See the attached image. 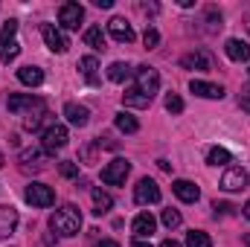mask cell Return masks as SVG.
I'll return each instance as SVG.
<instances>
[{"instance_id":"ab89813d","label":"cell","mask_w":250,"mask_h":247,"mask_svg":"<svg viewBox=\"0 0 250 247\" xmlns=\"http://www.w3.org/2000/svg\"><path fill=\"white\" fill-rule=\"evenodd\" d=\"M242 212H245V218H250V201L245 204V209H242Z\"/></svg>"},{"instance_id":"f1b7e54d","label":"cell","mask_w":250,"mask_h":247,"mask_svg":"<svg viewBox=\"0 0 250 247\" xmlns=\"http://www.w3.org/2000/svg\"><path fill=\"white\" fill-rule=\"evenodd\" d=\"M166 111H169V114H181V111H184V99H181L178 93H169V96H166Z\"/></svg>"},{"instance_id":"b9f144b4","label":"cell","mask_w":250,"mask_h":247,"mask_svg":"<svg viewBox=\"0 0 250 247\" xmlns=\"http://www.w3.org/2000/svg\"><path fill=\"white\" fill-rule=\"evenodd\" d=\"M245 242H248V245H250V236H245Z\"/></svg>"},{"instance_id":"d590c367","label":"cell","mask_w":250,"mask_h":247,"mask_svg":"<svg viewBox=\"0 0 250 247\" xmlns=\"http://www.w3.org/2000/svg\"><path fill=\"white\" fill-rule=\"evenodd\" d=\"M242 111H248L250 114V96H242Z\"/></svg>"},{"instance_id":"277c9868","label":"cell","mask_w":250,"mask_h":247,"mask_svg":"<svg viewBox=\"0 0 250 247\" xmlns=\"http://www.w3.org/2000/svg\"><path fill=\"white\" fill-rule=\"evenodd\" d=\"M18 21H6L3 23V29H0V62L9 64L18 59V53H21V44H18Z\"/></svg>"},{"instance_id":"e0dca14e","label":"cell","mask_w":250,"mask_h":247,"mask_svg":"<svg viewBox=\"0 0 250 247\" xmlns=\"http://www.w3.org/2000/svg\"><path fill=\"white\" fill-rule=\"evenodd\" d=\"M15 227H18V209L9 206V204H3L0 206V239L3 236H12Z\"/></svg>"},{"instance_id":"60d3db41","label":"cell","mask_w":250,"mask_h":247,"mask_svg":"<svg viewBox=\"0 0 250 247\" xmlns=\"http://www.w3.org/2000/svg\"><path fill=\"white\" fill-rule=\"evenodd\" d=\"M3 163H6V160H3V154H0V166H3Z\"/></svg>"},{"instance_id":"83f0119b","label":"cell","mask_w":250,"mask_h":247,"mask_svg":"<svg viewBox=\"0 0 250 247\" xmlns=\"http://www.w3.org/2000/svg\"><path fill=\"white\" fill-rule=\"evenodd\" d=\"M187 247H212V239L204 230H192L187 236Z\"/></svg>"},{"instance_id":"1f68e13d","label":"cell","mask_w":250,"mask_h":247,"mask_svg":"<svg viewBox=\"0 0 250 247\" xmlns=\"http://www.w3.org/2000/svg\"><path fill=\"white\" fill-rule=\"evenodd\" d=\"M59 172H62L64 178H79V166H76V163H70V160H64L62 166H59Z\"/></svg>"},{"instance_id":"d4e9b609","label":"cell","mask_w":250,"mask_h":247,"mask_svg":"<svg viewBox=\"0 0 250 247\" xmlns=\"http://www.w3.org/2000/svg\"><path fill=\"white\" fill-rule=\"evenodd\" d=\"M114 123H117V128L125 131V134H137V131H140V123H137L131 114H125V111H120V114L114 117Z\"/></svg>"},{"instance_id":"e575fe53","label":"cell","mask_w":250,"mask_h":247,"mask_svg":"<svg viewBox=\"0 0 250 247\" xmlns=\"http://www.w3.org/2000/svg\"><path fill=\"white\" fill-rule=\"evenodd\" d=\"M93 6H99V9H111L114 0H93Z\"/></svg>"},{"instance_id":"7a4b0ae2","label":"cell","mask_w":250,"mask_h":247,"mask_svg":"<svg viewBox=\"0 0 250 247\" xmlns=\"http://www.w3.org/2000/svg\"><path fill=\"white\" fill-rule=\"evenodd\" d=\"M6 105H9V111L12 114H23L26 120H23V128L26 131H35L41 120H44V99H38V96H21V93H12L9 99H6Z\"/></svg>"},{"instance_id":"5bb4252c","label":"cell","mask_w":250,"mask_h":247,"mask_svg":"<svg viewBox=\"0 0 250 247\" xmlns=\"http://www.w3.org/2000/svg\"><path fill=\"white\" fill-rule=\"evenodd\" d=\"M224 53L230 62H250V44H245L242 38H227Z\"/></svg>"},{"instance_id":"d6986e66","label":"cell","mask_w":250,"mask_h":247,"mask_svg":"<svg viewBox=\"0 0 250 247\" xmlns=\"http://www.w3.org/2000/svg\"><path fill=\"white\" fill-rule=\"evenodd\" d=\"M154 227H157V221H154L148 212H140V215L134 218V236H137V239H148V236L154 233Z\"/></svg>"},{"instance_id":"ac0fdd59","label":"cell","mask_w":250,"mask_h":247,"mask_svg":"<svg viewBox=\"0 0 250 247\" xmlns=\"http://www.w3.org/2000/svg\"><path fill=\"white\" fill-rule=\"evenodd\" d=\"M172 189H175V195H178L184 204H195V201L201 198V189L192 184V181H175V184H172Z\"/></svg>"},{"instance_id":"f35d334b","label":"cell","mask_w":250,"mask_h":247,"mask_svg":"<svg viewBox=\"0 0 250 247\" xmlns=\"http://www.w3.org/2000/svg\"><path fill=\"white\" fill-rule=\"evenodd\" d=\"M96 247H120V245H117V242H99Z\"/></svg>"},{"instance_id":"74e56055","label":"cell","mask_w":250,"mask_h":247,"mask_svg":"<svg viewBox=\"0 0 250 247\" xmlns=\"http://www.w3.org/2000/svg\"><path fill=\"white\" fill-rule=\"evenodd\" d=\"M131 247H151V245H148V242H143V239H137V242H134Z\"/></svg>"},{"instance_id":"ffe728a7","label":"cell","mask_w":250,"mask_h":247,"mask_svg":"<svg viewBox=\"0 0 250 247\" xmlns=\"http://www.w3.org/2000/svg\"><path fill=\"white\" fill-rule=\"evenodd\" d=\"M21 169H44V151L38 148L21 151Z\"/></svg>"},{"instance_id":"4316f807","label":"cell","mask_w":250,"mask_h":247,"mask_svg":"<svg viewBox=\"0 0 250 247\" xmlns=\"http://www.w3.org/2000/svg\"><path fill=\"white\" fill-rule=\"evenodd\" d=\"M207 163L209 166H224V163H230V151L227 148H209V154H207Z\"/></svg>"},{"instance_id":"9c48e42d","label":"cell","mask_w":250,"mask_h":247,"mask_svg":"<svg viewBox=\"0 0 250 247\" xmlns=\"http://www.w3.org/2000/svg\"><path fill=\"white\" fill-rule=\"evenodd\" d=\"M134 201L137 204H157L160 201V186L148 178H143L140 184L134 186Z\"/></svg>"},{"instance_id":"8992f818","label":"cell","mask_w":250,"mask_h":247,"mask_svg":"<svg viewBox=\"0 0 250 247\" xmlns=\"http://www.w3.org/2000/svg\"><path fill=\"white\" fill-rule=\"evenodd\" d=\"M128 172H131V163L123 160V157H117V160H111V163L102 169V181L108 186H120V184H125Z\"/></svg>"},{"instance_id":"4fadbf2b","label":"cell","mask_w":250,"mask_h":247,"mask_svg":"<svg viewBox=\"0 0 250 247\" xmlns=\"http://www.w3.org/2000/svg\"><path fill=\"white\" fill-rule=\"evenodd\" d=\"M181 64H184V67H189V70H212V67H215L212 56H209L207 50H195V53L184 56V59H181Z\"/></svg>"},{"instance_id":"5b68a950","label":"cell","mask_w":250,"mask_h":247,"mask_svg":"<svg viewBox=\"0 0 250 247\" xmlns=\"http://www.w3.org/2000/svg\"><path fill=\"white\" fill-rule=\"evenodd\" d=\"M23 198H26V204H32V206H53V204H56V192L47 184H29Z\"/></svg>"},{"instance_id":"7c38bea8","label":"cell","mask_w":250,"mask_h":247,"mask_svg":"<svg viewBox=\"0 0 250 247\" xmlns=\"http://www.w3.org/2000/svg\"><path fill=\"white\" fill-rule=\"evenodd\" d=\"M41 35H44V41H47V47L53 50V53H67V41H64V35L53 26V23H41Z\"/></svg>"},{"instance_id":"ba28073f","label":"cell","mask_w":250,"mask_h":247,"mask_svg":"<svg viewBox=\"0 0 250 247\" xmlns=\"http://www.w3.org/2000/svg\"><path fill=\"white\" fill-rule=\"evenodd\" d=\"M84 21V9L79 3H64L59 9V23L64 29H79V23Z\"/></svg>"},{"instance_id":"6da1fadb","label":"cell","mask_w":250,"mask_h":247,"mask_svg":"<svg viewBox=\"0 0 250 247\" xmlns=\"http://www.w3.org/2000/svg\"><path fill=\"white\" fill-rule=\"evenodd\" d=\"M157 87H160V73L154 67H137L134 70V87L128 93H123V102L131 108H148Z\"/></svg>"},{"instance_id":"9a60e30c","label":"cell","mask_w":250,"mask_h":247,"mask_svg":"<svg viewBox=\"0 0 250 247\" xmlns=\"http://www.w3.org/2000/svg\"><path fill=\"white\" fill-rule=\"evenodd\" d=\"M189 90L204 96V99H221L224 96V87L221 84H209V82H201V79H192L189 82Z\"/></svg>"},{"instance_id":"484cf974","label":"cell","mask_w":250,"mask_h":247,"mask_svg":"<svg viewBox=\"0 0 250 247\" xmlns=\"http://www.w3.org/2000/svg\"><path fill=\"white\" fill-rule=\"evenodd\" d=\"M79 70H82V76L87 79V82H96V70H99V64L93 56H84L82 62H79Z\"/></svg>"},{"instance_id":"603a6c76","label":"cell","mask_w":250,"mask_h":247,"mask_svg":"<svg viewBox=\"0 0 250 247\" xmlns=\"http://www.w3.org/2000/svg\"><path fill=\"white\" fill-rule=\"evenodd\" d=\"M84 44H87V47H93V50H105V47H108V41H105L102 26H90V29L84 32Z\"/></svg>"},{"instance_id":"836d02e7","label":"cell","mask_w":250,"mask_h":247,"mask_svg":"<svg viewBox=\"0 0 250 247\" xmlns=\"http://www.w3.org/2000/svg\"><path fill=\"white\" fill-rule=\"evenodd\" d=\"M93 154H96V145H87V148L82 151V157H84V160H93Z\"/></svg>"},{"instance_id":"30bf717a","label":"cell","mask_w":250,"mask_h":247,"mask_svg":"<svg viewBox=\"0 0 250 247\" xmlns=\"http://www.w3.org/2000/svg\"><path fill=\"white\" fill-rule=\"evenodd\" d=\"M245 186H248V172L239 169V166H230V169L221 175V189H227V192H239V189H245Z\"/></svg>"},{"instance_id":"3957f363","label":"cell","mask_w":250,"mask_h":247,"mask_svg":"<svg viewBox=\"0 0 250 247\" xmlns=\"http://www.w3.org/2000/svg\"><path fill=\"white\" fill-rule=\"evenodd\" d=\"M50 227L59 233V236H76L79 227H82V212L73 206V204H64L62 209H56L50 215Z\"/></svg>"},{"instance_id":"8d00e7d4","label":"cell","mask_w":250,"mask_h":247,"mask_svg":"<svg viewBox=\"0 0 250 247\" xmlns=\"http://www.w3.org/2000/svg\"><path fill=\"white\" fill-rule=\"evenodd\" d=\"M160 247H181L178 242H172V239H166V242H160Z\"/></svg>"},{"instance_id":"2e32d148","label":"cell","mask_w":250,"mask_h":247,"mask_svg":"<svg viewBox=\"0 0 250 247\" xmlns=\"http://www.w3.org/2000/svg\"><path fill=\"white\" fill-rule=\"evenodd\" d=\"M64 117H67V123L76 125V128H84L87 120H90V111L84 108V105H76V102H67L64 105Z\"/></svg>"},{"instance_id":"52a82bcc","label":"cell","mask_w":250,"mask_h":247,"mask_svg":"<svg viewBox=\"0 0 250 247\" xmlns=\"http://www.w3.org/2000/svg\"><path fill=\"white\" fill-rule=\"evenodd\" d=\"M41 140H44V151H47V154H56L59 148L67 145V128L59 125V123L50 125V128L44 131V137H41Z\"/></svg>"},{"instance_id":"cb8c5ba5","label":"cell","mask_w":250,"mask_h":247,"mask_svg":"<svg viewBox=\"0 0 250 247\" xmlns=\"http://www.w3.org/2000/svg\"><path fill=\"white\" fill-rule=\"evenodd\" d=\"M90 195H93V206H96L93 212H96V215H102V212H108V209L114 206V198H111L108 192H102V189H93Z\"/></svg>"},{"instance_id":"f546056e","label":"cell","mask_w":250,"mask_h":247,"mask_svg":"<svg viewBox=\"0 0 250 247\" xmlns=\"http://www.w3.org/2000/svg\"><path fill=\"white\" fill-rule=\"evenodd\" d=\"M157 41H160V32H157L154 26H148V29L143 32V44H146L148 50H154V47H157Z\"/></svg>"},{"instance_id":"7402d4cb","label":"cell","mask_w":250,"mask_h":247,"mask_svg":"<svg viewBox=\"0 0 250 247\" xmlns=\"http://www.w3.org/2000/svg\"><path fill=\"white\" fill-rule=\"evenodd\" d=\"M18 79H21L23 84L38 87V84L44 82V70H41V67H21V70H18Z\"/></svg>"},{"instance_id":"44dd1931","label":"cell","mask_w":250,"mask_h":247,"mask_svg":"<svg viewBox=\"0 0 250 247\" xmlns=\"http://www.w3.org/2000/svg\"><path fill=\"white\" fill-rule=\"evenodd\" d=\"M131 76H134V70H131V64H125V62H114L111 67H108V79H111V82H117V84L128 82Z\"/></svg>"},{"instance_id":"d6a6232c","label":"cell","mask_w":250,"mask_h":247,"mask_svg":"<svg viewBox=\"0 0 250 247\" xmlns=\"http://www.w3.org/2000/svg\"><path fill=\"white\" fill-rule=\"evenodd\" d=\"M212 209H215V215H230L236 206H233V204H218V201H215V204H212Z\"/></svg>"},{"instance_id":"4dcf8cb0","label":"cell","mask_w":250,"mask_h":247,"mask_svg":"<svg viewBox=\"0 0 250 247\" xmlns=\"http://www.w3.org/2000/svg\"><path fill=\"white\" fill-rule=\"evenodd\" d=\"M163 224L172 230V227H178L181 224V212L178 209H163Z\"/></svg>"},{"instance_id":"8fae6325","label":"cell","mask_w":250,"mask_h":247,"mask_svg":"<svg viewBox=\"0 0 250 247\" xmlns=\"http://www.w3.org/2000/svg\"><path fill=\"white\" fill-rule=\"evenodd\" d=\"M108 32H111V38L120 41V44H131V41H134V29H131V23H128L125 18H111Z\"/></svg>"}]
</instances>
